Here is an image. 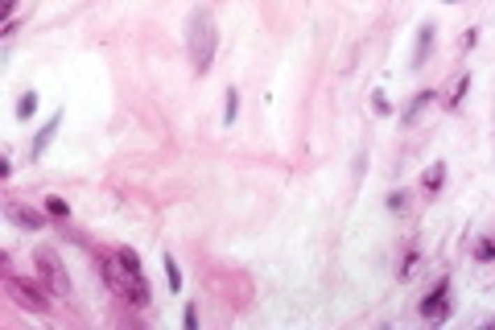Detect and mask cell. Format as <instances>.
<instances>
[{"label": "cell", "instance_id": "1", "mask_svg": "<svg viewBox=\"0 0 495 330\" xmlns=\"http://www.w3.org/2000/svg\"><path fill=\"white\" fill-rule=\"evenodd\" d=\"M215 50H219V29H215V17L211 8H194L190 21H186V58L198 75L211 70L215 62Z\"/></svg>", "mask_w": 495, "mask_h": 330}, {"label": "cell", "instance_id": "2", "mask_svg": "<svg viewBox=\"0 0 495 330\" xmlns=\"http://www.w3.org/2000/svg\"><path fill=\"white\" fill-rule=\"evenodd\" d=\"M112 256H116V285H112V289H116L128 306H136V310H149L153 289H149V281H145L140 256H136L133 248H116Z\"/></svg>", "mask_w": 495, "mask_h": 330}, {"label": "cell", "instance_id": "3", "mask_svg": "<svg viewBox=\"0 0 495 330\" xmlns=\"http://www.w3.org/2000/svg\"><path fill=\"white\" fill-rule=\"evenodd\" d=\"M34 264H38V277L45 281L50 297H71V277H66V264L54 248H38L34 252Z\"/></svg>", "mask_w": 495, "mask_h": 330}, {"label": "cell", "instance_id": "4", "mask_svg": "<svg viewBox=\"0 0 495 330\" xmlns=\"http://www.w3.org/2000/svg\"><path fill=\"white\" fill-rule=\"evenodd\" d=\"M8 293L17 297V306L21 310H34V314H50V289H42V285H29V281H21V277H13L8 273Z\"/></svg>", "mask_w": 495, "mask_h": 330}, {"label": "cell", "instance_id": "5", "mask_svg": "<svg viewBox=\"0 0 495 330\" xmlns=\"http://www.w3.org/2000/svg\"><path fill=\"white\" fill-rule=\"evenodd\" d=\"M421 318H429V322H446L450 318V277H442L429 289V297L421 301Z\"/></svg>", "mask_w": 495, "mask_h": 330}, {"label": "cell", "instance_id": "6", "mask_svg": "<svg viewBox=\"0 0 495 330\" xmlns=\"http://www.w3.org/2000/svg\"><path fill=\"white\" fill-rule=\"evenodd\" d=\"M4 219H8V223H17L21 232H42L50 215H45V211H34V207H21V202H13V198H8V202H4Z\"/></svg>", "mask_w": 495, "mask_h": 330}, {"label": "cell", "instance_id": "7", "mask_svg": "<svg viewBox=\"0 0 495 330\" xmlns=\"http://www.w3.org/2000/svg\"><path fill=\"white\" fill-rule=\"evenodd\" d=\"M434 42H438V25H434V21H425V25L417 29V46H413V70H421V66H425V58L434 54Z\"/></svg>", "mask_w": 495, "mask_h": 330}, {"label": "cell", "instance_id": "8", "mask_svg": "<svg viewBox=\"0 0 495 330\" xmlns=\"http://www.w3.org/2000/svg\"><path fill=\"white\" fill-rule=\"evenodd\" d=\"M58 128H62V112H54V116L45 120L42 128H38V137L29 141V161H38V157H42L45 149H50V141L58 137Z\"/></svg>", "mask_w": 495, "mask_h": 330}, {"label": "cell", "instance_id": "9", "mask_svg": "<svg viewBox=\"0 0 495 330\" xmlns=\"http://www.w3.org/2000/svg\"><path fill=\"white\" fill-rule=\"evenodd\" d=\"M434 99H438V95L429 91V87H421V91H417L413 99H408V107L401 112V124H417V116H421V112H425V107H429Z\"/></svg>", "mask_w": 495, "mask_h": 330}, {"label": "cell", "instance_id": "10", "mask_svg": "<svg viewBox=\"0 0 495 330\" xmlns=\"http://www.w3.org/2000/svg\"><path fill=\"white\" fill-rule=\"evenodd\" d=\"M442 182H446V165L438 161V165H434V170L421 178V186H425V194H438V190H442Z\"/></svg>", "mask_w": 495, "mask_h": 330}, {"label": "cell", "instance_id": "11", "mask_svg": "<svg viewBox=\"0 0 495 330\" xmlns=\"http://www.w3.org/2000/svg\"><path fill=\"white\" fill-rule=\"evenodd\" d=\"M223 99H227V103H223V128H231V124H235V116H239V91H235V87H227Z\"/></svg>", "mask_w": 495, "mask_h": 330}, {"label": "cell", "instance_id": "12", "mask_svg": "<svg viewBox=\"0 0 495 330\" xmlns=\"http://www.w3.org/2000/svg\"><path fill=\"white\" fill-rule=\"evenodd\" d=\"M45 215L66 223V219H71V207H66V198H54V194H50V198H45Z\"/></svg>", "mask_w": 495, "mask_h": 330}, {"label": "cell", "instance_id": "13", "mask_svg": "<svg viewBox=\"0 0 495 330\" xmlns=\"http://www.w3.org/2000/svg\"><path fill=\"white\" fill-rule=\"evenodd\" d=\"M466 91H471V75L462 70V79L454 83V95L446 99V107H462V99H466Z\"/></svg>", "mask_w": 495, "mask_h": 330}, {"label": "cell", "instance_id": "14", "mask_svg": "<svg viewBox=\"0 0 495 330\" xmlns=\"http://www.w3.org/2000/svg\"><path fill=\"white\" fill-rule=\"evenodd\" d=\"M34 112H38V95H34V91H25L21 99H17V120H29Z\"/></svg>", "mask_w": 495, "mask_h": 330}, {"label": "cell", "instance_id": "15", "mask_svg": "<svg viewBox=\"0 0 495 330\" xmlns=\"http://www.w3.org/2000/svg\"><path fill=\"white\" fill-rule=\"evenodd\" d=\"M161 264H165V277H170V289H174V293H182V273H178V264H174V256H170V252L161 256Z\"/></svg>", "mask_w": 495, "mask_h": 330}, {"label": "cell", "instance_id": "16", "mask_svg": "<svg viewBox=\"0 0 495 330\" xmlns=\"http://www.w3.org/2000/svg\"><path fill=\"white\" fill-rule=\"evenodd\" d=\"M388 211H392V215H405V211H408V194H405V190H392V194H388Z\"/></svg>", "mask_w": 495, "mask_h": 330}, {"label": "cell", "instance_id": "17", "mask_svg": "<svg viewBox=\"0 0 495 330\" xmlns=\"http://www.w3.org/2000/svg\"><path fill=\"white\" fill-rule=\"evenodd\" d=\"M371 112H376V116H392V103H388L384 91H371Z\"/></svg>", "mask_w": 495, "mask_h": 330}, {"label": "cell", "instance_id": "18", "mask_svg": "<svg viewBox=\"0 0 495 330\" xmlns=\"http://www.w3.org/2000/svg\"><path fill=\"white\" fill-rule=\"evenodd\" d=\"M475 260H495V239H479L475 243Z\"/></svg>", "mask_w": 495, "mask_h": 330}, {"label": "cell", "instance_id": "19", "mask_svg": "<svg viewBox=\"0 0 495 330\" xmlns=\"http://www.w3.org/2000/svg\"><path fill=\"white\" fill-rule=\"evenodd\" d=\"M413 264H417V248H408V252H405V260H401L397 277H408V273H413Z\"/></svg>", "mask_w": 495, "mask_h": 330}, {"label": "cell", "instance_id": "20", "mask_svg": "<svg viewBox=\"0 0 495 330\" xmlns=\"http://www.w3.org/2000/svg\"><path fill=\"white\" fill-rule=\"evenodd\" d=\"M182 327H186V330H198V310H194V306H186V310H182Z\"/></svg>", "mask_w": 495, "mask_h": 330}]
</instances>
